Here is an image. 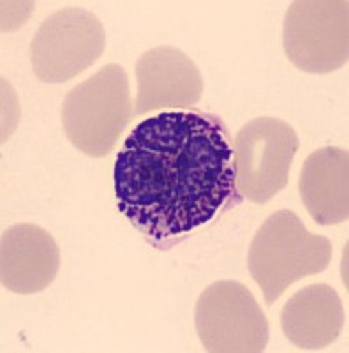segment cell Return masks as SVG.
I'll use <instances>...</instances> for the list:
<instances>
[{"label":"cell","instance_id":"cell-1","mask_svg":"<svg viewBox=\"0 0 349 353\" xmlns=\"http://www.w3.org/2000/svg\"><path fill=\"white\" fill-rule=\"evenodd\" d=\"M221 117L198 108L141 121L115 159L116 207L152 248L168 251L242 203Z\"/></svg>","mask_w":349,"mask_h":353},{"label":"cell","instance_id":"cell-2","mask_svg":"<svg viewBox=\"0 0 349 353\" xmlns=\"http://www.w3.org/2000/svg\"><path fill=\"white\" fill-rule=\"evenodd\" d=\"M332 254L330 239L310 233L291 210H277L254 235L247 265L272 305L293 283L328 269Z\"/></svg>","mask_w":349,"mask_h":353},{"label":"cell","instance_id":"cell-3","mask_svg":"<svg viewBox=\"0 0 349 353\" xmlns=\"http://www.w3.org/2000/svg\"><path fill=\"white\" fill-rule=\"evenodd\" d=\"M134 115L131 85L122 65L108 64L72 87L62 105L69 141L89 157L113 152Z\"/></svg>","mask_w":349,"mask_h":353},{"label":"cell","instance_id":"cell-4","mask_svg":"<svg viewBox=\"0 0 349 353\" xmlns=\"http://www.w3.org/2000/svg\"><path fill=\"white\" fill-rule=\"evenodd\" d=\"M300 138L288 122L257 117L238 129L233 141V163L238 193L265 205L289 182Z\"/></svg>","mask_w":349,"mask_h":353},{"label":"cell","instance_id":"cell-5","mask_svg":"<svg viewBox=\"0 0 349 353\" xmlns=\"http://www.w3.org/2000/svg\"><path fill=\"white\" fill-rule=\"evenodd\" d=\"M194 323L203 348L212 353H257L270 339L268 320L251 290L229 279L203 290Z\"/></svg>","mask_w":349,"mask_h":353},{"label":"cell","instance_id":"cell-6","mask_svg":"<svg viewBox=\"0 0 349 353\" xmlns=\"http://www.w3.org/2000/svg\"><path fill=\"white\" fill-rule=\"evenodd\" d=\"M282 44L291 64L328 74L349 61L348 0H297L284 17Z\"/></svg>","mask_w":349,"mask_h":353},{"label":"cell","instance_id":"cell-7","mask_svg":"<svg viewBox=\"0 0 349 353\" xmlns=\"http://www.w3.org/2000/svg\"><path fill=\"white\" fill-rule=\"evenodd\" d=\"M105 48L99 18L89 9L64 8L37 28L30 43L32 71L45 83H65L96 64Z\"/></svg>","mask_w":349,"mask_h":353},{"label":"cell","instance_id":"cell-8","mask_svg":"<svg viewBox=\"0 0 349 353\" xmlns=\"http://www.w3.org/2000/svg\"><path fill=\"white\" fill-rule=\"evenodd\" d=\"M136 85L134 115L193 108L205 88L193 59L175 46L145 52L136 62Z\"/></svg>","mask_w":349,"mask_h":353},{"label":"cell","instance_id":"cell-9","mask_svg":"<svg viewBox=\"0 0 349 353\" xmlns=\"http://www.w3.org/2000/svg\"><path fill=\"white\" fill-rule=\"evenodd\" d=\"M61 269V251L46 230L30 223L12 225L0 239V281L18 295L48 288Z\"/></svg>","mask_w":349,"mask_h":353},{"label":"cell","instance_id":"cell-10","mask_svg":"<svg viewBox=\"0 0 349 353\" xmlns=\"http://www.w3.org/2000/svg\"><path fill=\"white\" fill-rule=\"evenodd\" d=\"M344 323L346 313L339 293L323 283L295 292L281 313V327L288 341L307 352L337 341Z\"/></svg>","mask_w":349,"mask_h":353},{"label":"cell","instance_id":"cell-11","mask_svg":"<svg viewBox=\"0 0 349 353\" xmlns=\"http://www.w3.org/2000/svg\"><path fill=\"white\" fill-rule=\"evenodd\" d=\"M298 189L305 209L317 225L332 226L349 217V154L325 147L305 159Z\"/></svg>","mask_w":349,"mask_h":353}]
</instances>
